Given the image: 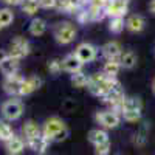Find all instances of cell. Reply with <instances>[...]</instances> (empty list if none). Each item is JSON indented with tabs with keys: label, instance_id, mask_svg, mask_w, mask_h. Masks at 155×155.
Segmentation results:
<instances>
[{
	"label": "cell",
	"instance_id": "cell-1",
	"mask_svg": "<svg viewBox=\"0 0 155 155\" xmlns=\"http://www.w3.org/2000/svg\"><path fill=\"white\" fill-rule=\"evenodd\" d=\"M42 135L50 141V143H59V141H64L68 137L67 124L61 118H58V116H51V118H48L42 126Z\"/></svg>",
	"mask_w": 155,
	"mask_h": 155
},
{
	"label": "cell",
	"instance_id": "cell-2",
	"mask_svg": "<svg viewBox=\"0 0 155 155\" xmlns=\"http://www.w3.org/2000/svg\"><path fill=\"white\" fill-rule=\"evenodd\" d=\"M116 82L118 81H116L115 78H109L104 73H96V74L88 76L87 88H88V92L92 95H95L98 98H102Z\"/></svg>",
	"mask_w": 155,
	"mask_h": 155
},
{
	"label": "cell",
	"instance_id": "cell-3",
	"mask_svg": "<svg viewBox=\"0 0 155 155\" xmlns=\"http://www.w3.org/2000/svg\"><path fill=\"white\" fill-rule=\"evenodd\" d=\"M53 36L62 45L71 44L76 37V27L71 22H59L53 28Z\"/></svg>",
	"mask_w": 155,
	"mask_h": 155
},
{
	"label": "cell",
	"instance_id": "cell-4",
	"mask_svg": "<svg viewBox=\"0 0 155 155\" xmlns=\"http://www.w3.org/2000/svg\"><path fill=\"white\" fill-rule=\"evenodd\" d=\"M124 98H126V95H124V90H123V87H121V84L120 82H116L109 92L102 96L101 99L106 102V104H109L110 107H112V110H115V112H120V107H121V102L124 101Z\"/></svg>",
	"mask_w": 155,
	"mask_h": 155
},
{
	"label": "cell",
	"instance_id": "cell-5",
	"mask_svg": "<svg viewBox=\"0 0 155 155\" xmlns=\"http://www.w3.org/2000/svg\"><path fill=\"white\" fill-rule=\"evenodd\" d=\"M30 53V44L25 37L22 36H17L11 41L9 44V51H8V56L9 58H14L17 61L23 59L25 56H28Z\"/></svg>",
	"mask_w": 155,
	"mask_h": 155
},
{
	"label": "cell",
	"instance_id": "cell-6",
	"mask_svg": "<svg viewBox=\"0 0 155 155\" xmlns=\"http://www.w3.org/2000/svg\"><path fill=\"white\" fill-rule=\"evenodd\" d=\"M95 120L104 129H116L121 123V115L115 110H102V112H96Z\"/></svg>",
	"mask_w": 155,
	"mask_h": 155
},
{
	"label": "cell",
	"instance_id": "cell-7",
	"mask_svg": "<svg viewBox=\"0 0 155 155\" xmlns=\"http://www.w3.org/2000/svg\"><path fill=\"white\" fill-rule=\"evenodd\" d=\"M23 113V104L16 99V98H11L8 101L3 102V106H2V115L5 116V120L8 121H16L19 120L20 116Z\"/></svg>",
	"mask_w": 155,
	"mask_h": 155
},
{
	"label": "cell",
	"instance_id": "cell-8",
	"mask_svg": "<svg viewBox=\"0 0 155 155\" xmlns=\"http://www.w3.org/2000/svg\"><path fill=\"white\" fill-rule=\"evenodd\" d=\"M74 54L82 64H87V62H92V61L96 59L98 48L95 45H92V44H88V42H82V44H79L76 47Z\"/></svg>",
	"mask_w": 155,
	"mask_h": 155
},
{
	"label": "cell",
	"instance_id": "cell-9",
	"mask_svg": "<svg viewBox=\"0 0 155 155\" xmlns=\"http://www.w3.org/2000/svg\"><path fill=\"white\" fill-rule=\"evenodd\" d=\"M25 78L17 74L12 76H6L3 81V90L9 95V96H20V90H22V84H23Z\"/></svg>",
	"mask_w": 155,
	"mask_h": 155
},
{
	"label": "cell",
	"instance_id": "cell-10",
	"mask_svg": "<svg viewBox=\"0 0 155 155\" xmlns=\"http://www.w3.org/2000/svg\"><path fill=\"white\" fill-rule=\"evenodd\" d=\"M127 6H129V0H110L106 5V16L112 17H124V14L127 12Z\"/></svg>",
	"mask_w": 155,
	"mask_h": 155
},
{
	"label": "cell",
	"instance_id": "cell-11",
	"mask_svg": "<svg viewBox=\"0 0 155 155\" xmlns=\"http://www.w3.org/2000/svg\"><path fill=\"white\" fill-rule=\"evenodd\" d=\"M88 0H58L56 8L59 11L68 12V14H76L81 8H85Z\"/></svg>",
	"mask_w": 155,
	"mask_h": 155
},
{
	"label": "cell",
	"instance_id": "cell-12",
	"mask_svg": "<svg viewBox=\"0 0 155 155\" xmlns=\"http://www.w3.org/2000/svg\"><path fill=\"white\" fill-rule=\"evenodd\" d=\"M42 134V127L39 126L36 121L30 120L27 121L23 126H22V138L25 143H28V141H31L33 138H36L37 135H41Z\"/></svg>",
	"mask_w": 155,
	"mask_h": 155
},
{
	"label": "cell",
	"instance_id": "cell-13",
	"mask_svg": "<svg viewBox=\"0 0 155 155\" xmlns=\"http://www.w3.org/2000/svg\"><path fill=\"white\" fill-rule=\"evenodd\" d=\"M101 51H102V56H104L107 61H109V59L118 61L120 56H121V53H123V48H121V45L116 42V41H110V42H107V44L102 45Z\"/></svg>",
	"mask_w": 155,
	"mask_h": 155
},
{
	"label": "cell",
	"instance_id": "cell-14",
	"mask_svg": "<svg viewBox=\"0 0 155 155\" xmlns=\"http://www.w3.org/2000/svg\"><path fill=\"white\" fill-rule=\"evenodd\" d=\"M42 87V79L39 76H30V78H25L23 84H22V90H20V96H27L31 95L33 92L39 90Z\"/></svg>",
	"mask_w": 155,
	"mask_h": 155
},
{
	"label": "cell",
	"instance_id": "cell-15",
	"mask_svg": "<svg viewBox=\"0 0 155 155\" xmlns=\"http://www.w3.org/2000/svg\"><path fill=\"white\" fill-rule=\"evenodd\" d=\"M82 65H84V64L76 58L74 53L67 54L65 58L62 59V70H65V71H68V73H71V74L76 73V71H81Z\"/></svg>",
	"mask_w": 155,
	"mask_h": 155
},
{
	"label": "cell",
	"instance_id": "cell-16",
	"mask_svg": "<svg viewBox=\"0 0 155 155\" xmlns=\"http://www.w3.org/2000/svg\"><path fill=\"white\" fill-rule=\"evenodd\" d=\"M143 104H141V99L135 98V96H126L124 101L121 102L120 107V113L121 112H141Z\"/></svg>",
	"mask_w": 155,
	"mask_h": 155
},
{
	"label": "cell",
	"instance_id": "cell-17",
	"mask_svg": "<svg viewBox=\"0 0 155 155\" xmlns=\"http://www.w3.org/2000/svg\"><path fill=\"white\" fill-rule=\"evenodd\" d=\"M144 25H146V22H144L143 16H140V14H132V16H129L127 20H126V28L129 31H132V33L143 31Z\"/></svg>",
	"mask_w": 155,
	"mask_h": 155
},
{
	"label": "cell",
	"instance_id": "cell-18",
	"mask_svg": "<svg viewBox=\"0 0 155 155\" xmlns=\"http://www.w3.org/2000/svg\"><path fill=\"white\" fill-rule=\"evenodd\" d=\"M27 146H28L30 149H33L34 152H37V153L42 155V153L47 152V149H48V146H50V141L41 134V135H37L36 138H33L31 141H28Z\"/></svg>",
	"mask_w": 155,
	"mask_h": 155
},
{
	"label": "cell",
	"instance_id": "cell-19",
	"mask_svg": "<svg viewBox=\"0 0 155 155\" xmlns=\"http://www.w3.org/2000/svg\"><path fill=\"white\" fill-rule=\"evenodd\" d=\"M25 146H27V143L23 141V138L22 137H16V135L5 143V147H6L8 153H11V155H19L25 149Z\"/></svg>",
	"mask_w": 155,
	"mask_h": 155
},
{
	"label": "cell",
	"instance_id": "cell-20",
	"mask_svg": "<svg viewBox=\"0 0 155 155\" xmlns=\"http://www.w3.org/2000/svg\"><path fill=\"white\" fill-rule=\"evenodd\" d=\"M0 70H2V73L6 76H12V74H17L19 71V61L14 59V58H6L2 64H0Z\"/></svg>",
	"mask_w": 155,
	"mask_h": 155
},
{
	"label": "cell",
	"instance_id": "cell-21",
	"mask_svg": "<svg viewBox=\"0 0 155 155\" xmlns=\"http://www.w3.org/2000/svg\"><path fill=\"white\" fill-rule=\"evenodd\" d=\"M88 141L93 146H98V144H102V143H107L110 140H109V135L104 129H92V130L88 132Z\"/></svg>",
	"mask_w": 155,
	"mask_h": 155
},
{
	"label": "cell",
	"instance_id": "cell-22",
	"mask_svg": "<svg viewBox=\"0 0 155 155\" xmlns=\"http://www.w3.org/2000/svg\"><path fill=\"white\" fill-rule=\"evenodd\" d=\"M118 62H120L121 68L130 70V68H134L137 65V54L134 53V51H130V50H129V51H123L120 59H118Z\"/></svg>",
	"mask_w": 155,
	"mask_h": 155
},
{
	"label": "cell",
	"instance_id": "cell-23",
	"mask_svg": "<svg viewBox=\"0 0 155 155\" xmlns=\"http://www.w3.org/2000/svg\"><path fill=\"white\" fill-rule=\"evenodd\" d=\"M47 31V22L44 19H33L30 23V34L31 36H42Z\"/></svg>",
	"mask_w": 155,
	"mask_h": 155
},
{
	"label": "cell",
	"instance_id": "cell-24",
	"mask_svg": "<svg viewBox=\"0 0 155 155\" xmlns=\"http://www.w3.org/2000/svg\"><path fill=\"white\" fill-rule=\"evenodd\" d=\"M120 70H121L120 62H118V61H113V59H109V61H106V64H104L102 73H104L106 76H109V78H116V74L120 73Z\"/></svg>",
	"mask_w": 155,
	"mask_h": 155
},
{
	"label": "cell",
	"instance_id": "cell-25",
	"mask_svg": "<svg viewBox=\"0 0 155 155\" xmlns=\"http://www.w3.org/2000/svg\"><path fill=\"white\" fill-rule=\"evenodd\" d=\"M87 14H88V20L90 22H98V20H102L106 17V9L101 8V6L88 5L87 6Z\"/></svg>",
	"mask_w": 155,
	"mask_h": 155
},
{
	"label": "cell",
	"instance_id": "cell-26",
	"mask_svg": "<svg viewBox=\"0 0 155 155\" xmlns=\"http://www.w3.org/2000/svg\"><path fill=\"white\" fill-rule=\"evenodd\" d=\"M70 82L73 87L76 88H82V87H87V82H88V76L84 73V71H76L70 76Z\"/></svg>",
	"mask_w": 155,
	"mask_h": 155
},
{
	"label": "cell",
	"instance_id": "cell-27",
	"mask_svg": "<svg viewBox=\"0 0 155 155\" xmlns=\"http://www.w3.org/2000/svg\"><path fill=\"white\" fill-rule=\"evenodd\" d=\"M126 27V20L124 17H112L110 22H109V30L113 33V34H120Z\"/></svg>",
	"mask_w": 155,
	"mask_h": 155
},
{
	"label": "cell",
	"instance_id": "cell-28",
	"mask_svg": "<svg viewBox=\"0 0 155 155\" xmlns=\"http://www.w3.org/2000/svg\"><path fill=\"white\" fill-rule=\"evenodd\" d=\"M12 137H14V130H12V127L8 123H5V121H0V141L6 143V141L11 140Z\"/></svg>",
	"mask_w": 155,
	"mask_h": 155
},
{
	"label": "cell",
	"instance_id": "cell-29",
	"mask_svg": "<svg viewBox=\"0 0 155 155\" xmlns=\"http://www.w3.org/2000/svg\"><path fill=\"white\" fill-rule=\"evenodd\" d=\"M20 8H22V12H23V14H27V16H34L36 12L39 11L37 2H31V0H23Z\"/></svg>",
	"mask_w": 155,
	"mask_h": 155
},
{
	"label": "cell",
	"instance_id": "cell-30",
	"mask_svg": "<svg viewBox=\"0 0 155 155\" xmlns=\"http://www.w3.org/2000/svg\"><path fill=\"white\" fill-rule=\"evenodd\" d=\"M12 20H14V14H12V11L9 8L0 9V27H2V28L8 27Z\"/></svg>",
	"mask_w": 155,
	"mask_h": 155
},
{
	"label": "cell",
	"instance_id": "cell-31",
	"mask_svg": "<svg viewBox=\"0 0 155 155\" xmlns=\"http://www.w3.org/2000/svg\"><path fill=\"white\" fill-rule=\"evenodd\" d=\"M147 129H149V124H147V123H144V124H143V127L140 129V132L135 135V138H134V143H135L137 146H143V144L146 143Z\"/></svg>",
	"mask_w": 155,
	"mask_h": 155
},
{
	"label": "cell",
	"instance_id": "cell-32",
	"mask_svg": "<svg viewBox=\"0 0 155 155\" xmlns=\"http://www.w3.org/2000/svg\"><path fill=\"white\" fill-rule=\"evenodd\" d=\"M47 68H48V71H50L51 74H59V73L62 71V61H59V59H51V61H48Z\"/></svg>",
	"mask_w": 155,
	"mask_h": 155
},
{
	"label": "cell",
	"instance_id": "cell-33",
	"mask_svg": "<svg viewBox=\"0 0 155 155\" xmlns=\"http://www.w3.org/2000/svg\"><path fill=\"white\" fill-rule=\"evenodd\" d=\"M110 141H107V143H102V144H98L95 146V155H109L110 153Z\"/></svg>",
	"mask_w": 155,
	"mask_h": 155
},
{
	"label": "cell",
	"instance_id": "cell-34",
	"mask_svg": "<svg viewBox=\"0 0 155 155\" xmlns=\"http://www.w3.org/2000/svg\"><path fill=\"white\" fill-rule=\"evenodd\" d=\"M56 3H58V0H37L39 8H44V9L56 8Z\"/></svg>",
	"mask_w": 155,
	"mask_h": 155
},
{
	"label": "cell",
	"instance_id": "cell-35",
	"mask_svg": "<svg viewBox=\"0 0 155 155\" xmlns=\"http://www.w3.org/2000/svg\"><path fill=\"white\" fill-rule=\"evenodd\" d=\"M8 58V51L6 50H2V48H0V64H2L5 59Z\"/></svg>",
	"mask_w": 155,
	"mask_h": 155
},
{
	"label": "cell",
	"instance_id": "cell-36",
	"mask_svg": "<svg viewBox=\"0 0 155 155\" xmlns=\"http://www.w3.org/2000/svg\"><path fill=\"white\" fill-rule=\"evenodd\" d=\"M6 5H22L23 0H3Z\"/></svg>",
	"mask_w": 155,
	"mask_h": 155
},
{
	"label": "cell",
	"instance_id": "cell-37",
	"mask_svg": "<svg viewBox=\"0 0 155 155\" xmlns=\"http://www.w3.org/2000/svg\"><path fill=\"white\" fill-rule=\"evenodd\" d=\"M149 11L155 16V0H150V3H149Z\"/></svg>",
	"mask_w": 155,
	"mask_h": 155
},
{
	"label": "cell",
	"instance_id": "cell-38",
	"mask_svg": "<svg viewBox=\"0 0 155 155\" xmlns=\"http://www.w3.org/2000/svg\"><path fill=\"white\" fill-rule=\"evenodd\" d=\"M152 90H153V93H155V81H153V84H152Z\"/></svg>",
	"mask_w": 155,
	"mask_h": 155
},
{
	"label": "cell",
	"instance_id": "cell-39",
	"mask_svg": "<svg viewBox=\"0 0 155 155\" xmlns=\"http://www.w3.org/2000/svg\"><path fill=\"white\" fill-rule=\"evenodd\" d=\"M31 2H37V0H31Z\"/></svg>",
	"mask_w": 155,
	"mask_h": 155
},
{
	"label": "cell",
	"instance_id": "cell-40",
	"mask_svg": "<svg viewBox=\"0 0 155 155\" xmlns=\"http://www.w3.org/2000/svg\"><path fill=\"white\" fill-rule=\"evenodd\" d=\"M8 155H11V153H8Z\"/></svg>",
	"mask_w": 155,
	"mask_h": 155
}]
</instances>
